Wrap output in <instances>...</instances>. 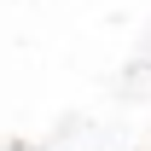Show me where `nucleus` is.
Masks as SVG:
<instances>
[]
</instances>
